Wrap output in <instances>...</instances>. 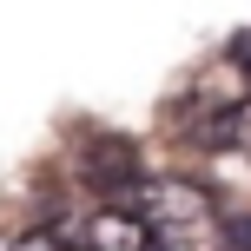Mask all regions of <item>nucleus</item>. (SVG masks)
Masks as SVG:
<instances>
[{
    "instance_id": "f257e3e1",
    "label": "nucleus",
    "mask_w": 251,
    "mask_h": 251,
    "mask_svg": "<svg viewBox=\"0 0 251 251\" xmlns=\"http://www.w3.org/2000/svg\"><path fill=\"white\" fill-rule=\"evenodd\" d=\"M146 225H152V238L192 251L205 231H212V199H205L192 178H165V185L146 192Z\"/></svg>"
},
{
    "instance_id": "f03ea898",
    "label": "nucleus",
    "mask_w": 251,
    "mask_h": 251,
    "mask_svg": "<svg viewBox=\"0 0 251 251\" xmlns=\"http://www.w3.org/2000/svg\"><path fill=\"white\" fill-rule=\"evenodd\" d=\"M86 251H159L152 238L146 212H132V205H100L86 225Z\"/></svg>"
},
{
    "instance_id": "7ed1b4c3",
    "label": "nucleus",
    "mask_w": 251,
    "mask_h": 251,
    "mask_svg": "<svg viewBox=\"0 0 251 251\" xmlns=\"http://www.w3.org/2000/svg\"><path fill=\"white\" fill-rule=\"evenodd\" d=\"M86 178L106 192V199H132L139 192V159L126 139H100V146H86Z\"/></svg>"
},
{
    "instance_id": "20e7f679",
    "label": "nucleus",
    "mask_w": 251,
    "mask_h": 251,
    "mask_svg": "<svg viewBox=\"0 0 251 251\" xmlns=\"http://www.w3.org/2000/svg\"><path fill=\"white\" fill-rule=\"evenodd\" d=\"M205 139H212V146H238L245 159H251V100L245 106H225V113L205 126Z\"/></svg>"
},
{
    "instance_id": "39448f33",
    "label": "nucleus",
    "mask_w": 251,
    "mask_h": 251,
    "mask_svg": "<svg viewBox=\"0 0 251 251\" xmlns=\"http://www.w3.org/2000/svg\"><path fill=\"white\" fill-rule=\"evenodd\" d=\"M218 251H251V212H238V218L218 225Z\"/></svg>"
},
{
    "instance_id": "423d86ee",
    "label": "nucleus",
    "mask_w": 251,
    "mask_h": 251,
    "mask_svg": "<svg viewBox=\"0 0 251 251\" xmlns=\"http://www.w3.org/2000/svg\"><path fill=\"white\" fill-rule=\"evenodd\" d=\"M13 251H66V245H60V238H47V231H33V238H20Z\"/></svg>"
},
{
    "instance_id": "0eeeda50",
    "label": "nucleus",
    "mask_w": 251,
    "mask_h": 251,
    "mask_svg": "<svg viewBox=\"0 0 251 251\" xmlns=\"http://www.w3.org/2000/svg\"><path fill=\"white\" fill-rule=\"evenodd\" d=\"M231 60H238L245 73H251V33H238V40H231Z\"/></svg>"
}]
</instances>
